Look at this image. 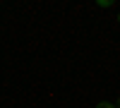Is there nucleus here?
<instances>
[{
  "mask_svg": "<svg viewBox=\"0 0 120 108\" xmlns=\"http://www.w3.org/2000/svg\"><path fill=\"white\" fill-rule=\"evenodd\" d=\"M96 5H98V7H111L113 0H96Z\"/></svg>",
  "mask_w": 120,
  "mask_h": 108,
  "instance_id": "obj_2",
  "label": "nucleus"
},
{
  "mask_svg": "<svg viewBox=\"0 0 120 108\" xmlns=\"http://www.w3.org/2000/svg\"><path fill=\"white\" fill-rule=\"evenodd\" d=\"M96 108H115V103H111V101H101V103H96Z\"/></svg>",
  "mask_w": 120,
  "mask_h": 108,
  "instance_id": "obj_1",
  "label": "nucleus"
},
{
  "mask_svg": "<svg viewBox=\"0 0 120 108\" xmlns=\"http://www.w3.org/2000/svg\"><path fill=\"white\" fill-rule=\"evenodd\" d=\"M115 108H120V96H118V103H115Z\"/></svg>",
  "mask_w": 120,
  "mask_h": 108,
  "instance_id": "obj_3",
  "label": "nucleus"
},
{
  "mask_svg": "<svg viewBox=\"0 0 120 108\" xmlns=\"http://www.w3.org/2000/svg\"><path fill=\"white\" fill-rule=\"evenodd\" d=\"M118 24H120V12H118Z\"/></svg>",
  "mask_w": 120,
  "mask_h": 108,
  "instance_id": "obj_4",
  "label": "nucleus"
}]
</instances>
